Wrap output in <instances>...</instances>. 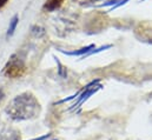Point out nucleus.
I'll return each instance as SVG.
<instances>
[{
  "label": "nucleus",
  "mask_w": 152,
  "mask_h": 140,
  "mask_svg": "<svg viewBox=\"0 0 152 140\" xmlns=\"http://www.w3.org/2000/svg\"><path fill=\"white\" fill-rule=\"evenodd\" d=\"M4 97H5V94H4V91L0 88V103H1V100L4 99Z\"/></svg>",
  "instance_id": "9"
},
{
  "label": "nucleus",
  "mask_w": 152,
  "mask_h": 140,
  "mask_svg": "<svg viewBox=\"0 0 152 140\" xmlns=\"http://www.w3.org/2000/svg\"><path fill=\"white\" fill-rule=\"evenodd\" d=\"M18 21H19L18 15H14V17L11 19V21H10V26H8V30H7V36H10V35H12L13 33H14L15 27H17V25H18Z\"/></svg>",
  "instance_id": "5"
},
{
  "label": "nucleus",
  "mask_w": 152,
  "mask_h": 140,
  "mask_svg": "<svg viewBox=\"0 0 152 140\" xmlns=\"http://www.w3.org/2000/svg\"><path fill=\"white\" fill-rule=\"evenodd\" d=\"M25 72V64H24V60L18 55V54H14L8 63L6 64L5 66V70L4 73L6 77L8 78H12V79H15V78H20Z\"/></svg>",
  "instance_id": "2"
},
{
  "label": "nucleus",
  "mask_w": 152,
  "mask_h": 140,
  "mask_svg": "<svg viewBox=\"0 0 152 140\" xmlns=\"http://www.w3.org/2000/svg\"><path fill=\"white\" fill-rule=\"evenodd\" d=\"M0 140H20V133L14 130L0 131Z\"/></svg>",
  "instance_id": "3"
},
{
  "label": "nucleus",
  "mask_w": 152,
  "mask_h": 140,
  "mask_svg": "<svg viewBox=\"0 0 152 140\" xmlns=\"http://www.w3.org/2000/svg\"><path fill=\"white\" fill-rule=\"evenodd\" d=\"M40 112V104L36 97L28 92L15 97L6 107V113L14 120H26L37 117Z\"/></svg>",
  "instance_id": "1"
},
{
  "label": "nucleus",
  "mask_w": 152,
  "mask_h": 140,
  "mask_svg": "<svg viewBox=\"0 0 152 140\" xmlns=\"http://www.w3.org/2000/svg\"><path fill=\"white\" fill-rule=\"evenodd\" d=\"M92 85H93V84H92ZM92 85L87 86V88H86V91H87V92L83 94V97L80 98V100H79V103L77 104V106H79L80 104H83V103H84V101H85V100H86V99H87V98H88V97H90L92 93H94V92H96V91L99 88V87H97V88H92Z\"/></svg>",
  "instance_id": "7"
},
{
  "label": "nucleus",
  "mask_w": 152,
  "mask_h": 140,
  "mask_svg": "<svg viewBox=\"0 0 152 140\" xmlns=\"http://www.w3.org/2000/svg\"><path fill=\"white\" fill-rule=\"evenodd\" d=\"M64 0H46V2L44 4V9H47V11H54L57 8H59L61 5H63Z\"/></svg>",
  "instance_id": "4"
},
{
  "label": "nucleus",
  "mask_w": 152,
  "mask_h": 140,
  "mask_svg": "<svg viewBox=\"0 0 152 140\" xmlns=\"http://www.w3.org/2000/svg\"><path fill=\"white\" fill-rule=\"evenodd\" d=\"M91 48H94V45H90V46L84 47V48H81V50H79V51H75V52H64V53L67 54V55H84V57H85V53H88Z\"/></svg>",
  "instance_id": "6"
},
{
  "label": "nucleus",
  "mask_w": 152,
  "mask_h": 140,
  "mask_svg": "<svg viewBox=\"0 0 152 140\" xmlns=\"http://www.w3.org/2000/svg\"><path fill=\"white\" fill-rule=\"evenodd\" d=\"M50 137V134H46V136H42V137H40V138H37V139H32V140H46L47 138Z\"/></svg>",
  "instance_id": "8"
},
{
  "label": "nucleus",
  "mask_w": 152,
  "mask_h": 140,
  "mask_svg": "<svg viewBox=\"0 0 152 140\" xmlns=\"http://www.w3.org/2000/svg\"><path fill=\"white\" fill-rule=\"evenodd\" d=\"M7 1H8V0H0V8H1V7H4V6H5V4H6Z\"/></svg>",
  "instance_id": "10"
}]
</instances>
